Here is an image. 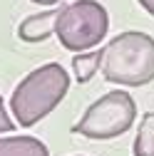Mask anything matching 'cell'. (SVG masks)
Instances as JSON below:
<instances>
[{"mask_svg": "<svg viewBox=\"0 0 154 156\" xmlns=\"http://www.w3.org/2000/svg\"><path fill=\"white\" fill-rule=\"evenodd\" d=\"M67 89H70V74L62 69V65L47 62L32 69L15 87L10 97V109L15 114V122L25 129L35 126L65 99Z\"/></svg>", "mask_w": 154, "mask_h": 156, "instance_id": "6da1fadb", "label": "cell"}, {"mask_svg": "<svg viewBox=\"0 0 154 156\" xmlns=\"http://www.w3.org/2000/svg\"><path fill=\"white\" fill-rule=\"evenodd\" d=\"M134 156H154V112H147L139 122V131L132 144Z\"/></svg>", "mask_w": 154, "mask_h": 156, "instance_id": "ba28073f", "label": "cell"}, {"mask_svg": "<svg viewBox=\"0 0 154 156\" xmlns=\"http://www.w3.org/2000/svg\"><path fill=\"white\" fill-rule=\"evenodd\" d=\"M57 15H60V10H47V12H37V15L25 17L20 27H17V37L25 42H45L50 35H55Z\"/></svg>", "mask_w": 154, "mask_h": 156, "instance_id": "5b68a950", "label": "cell"}, {"mask_svg": "<svg viewBox=\"0 0 154 156\" xmlns=\"http://www.w3.org/2000/svg\"><path fill=\"white\" fill-rule=\"evenodd\" d=\"M13 129H15V124H13V119L8 116L5 104H3V97H0V131H3V134H8V131H13Z\"/></svg>", "mask_w": 154, "mask_h": 156, "instance_id": "9c48e42d", "label": "cell"}, {"mask_svg": "<svg viewBox=\"0 0 154 156\" xmlns=\"http://www.w3.org/2000/svg\"><path fill=\"white\" fill-rule=\"evenodd\" d=\"M137 3H139V5H142V8L154 17V0H137Z\"/></svg>", "mask_w": 154, "mask_h": 156, "instance_id": "30bf717a", "label": "cell"}, {"mask_svg": "<svg viewBox=\"0 0 154 156\" xmlns=\"http://www.w3.org/2000/svg\"><path fill=\"white\" fill-rule=\"evenodd\" d=\"M102 62H105V50H94V52H87V55H75L72 57V69H75L77 82L80 84L90 82L97 74Z\"/></svg>", "mask_w": 154, "mask_h": 156, "instance_id": "52a82bcc", "label": "cell"}, {"mask_svg": "<svg viewBox=\"0 0 154 156\" xmlns=\"http://www.w3.org/2000/svg\"><path fill=\"white\" fill-rule=\"evenodd\" d=\"M109 30V15L97 0H77L60 8L55 35L70 52H85L97 47Z\"/></svg>", "mask_w": 154, "mask_h": 156, "instance_id": "3957f363", "label": "cell"}, {"mask_svg": "<svg viewBox=\"0 0 154 156\" xmlns=\"http://www.w3.org/2000/svg\"><path fill=\"white\" fill-rule=\"evenodd\" d=\"M102 74L112 84L144 87L154 80V37L147 32H119L105 47Z\"/></svg>", "mask_w": 154, "mask_h": 156, "instance_id": "7a4b0ae2", "label": "cell"}, {"mask_svg": "<svg viewBox=\"0 0 154 156\" xmlns=\"http://www.w3.org/2000/svg\"><path fill=\"white\" fill-rule=\"evenodd\" d=\"M32 3H37V5H55V3H60V0H32Z\"/></svg>", "mask_w": 154, "mask_h": 156, "instance_id": "8fae6325", "label": "cell"}, {"mask_svg": "<svg viewBox=\"0 0 154 156\" xmlns=\"http://www.w3.org/2000/svg\"><path fill=\"white\" fill-rule=\"evenodd\" d=\"M0 156H50V151L35 136H5L0 139Z\"/></svg>", "mask_w": 154, "mask_h": 156, "instance_id": "8992f818", "label": "cell"}, {"mask_svg": "<svg viewBox=\"0 0 154 156\" xmlns=\"http://www.w3.org/2000/svg\"><path fill=\"white\" fill-rule=\"evenodd\" d=\"M134 119H137L134 99L127 92L114 89L100 97L97 102H92L82 114V119L72 126V131L87 136V139H114V136L129 131Z\"/></svg>", "mask_w": 154, "mask_h": 156, "instance_id": "277c9868", "label": "cell"}]
</instances>
